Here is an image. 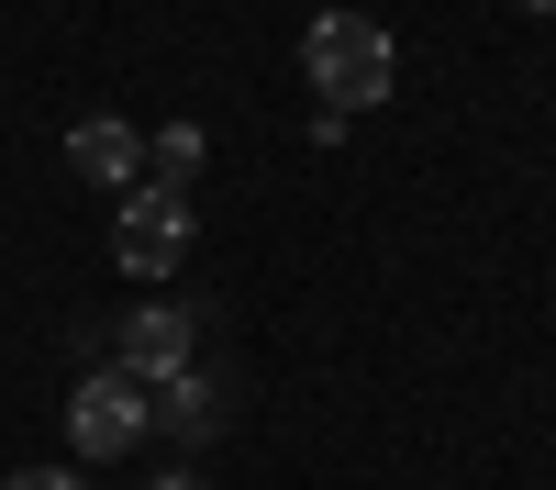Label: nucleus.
Instances as JSON below:
<instances>
[{
    "mask_svg": "<svg viewBox=\"0 0 556 490\" xmlns=\"http://www.w3.org/2000/svg\"><path fill=\"white\" fill-rule=\"evenodd\" d=\"M301 78L323 89V134H334L345 112H379V101H390V78H401L390 23H367V12H323V23L301 34Z\"/></svg>",
    "mask_w": 556,
    "mask_h": 490,
    "instance_id": "obj_1",
    "label": "nucleus"
},
{
    "mask_svg": "<svg viewBox=\"0 0 556 490\" xmlns=\"http://www.w3.org/2000/svg\"><path fill=\"white\" fill-rule=\"evenodd\" d=\"M190 190H167V178H134L123 190V212H112V267L123 279H167L178 256H190Z\"/></svg>",
    "mask_w": 556,
    "mask_h": 490,
    "instance_id": "obj_2",
    "label": "nucleus"
},
{
    "mask_svg": "<svg viewBox=\"0 0 556 490\" xmlns=\"http://www.w3.org/2000/svg\"><path fill=\"white\" fill-rule=\"evenodd\" d=\"M146 424H156V401H146V379H134V368H89V379L67 390V445H78L89 468L134 457V445H146Z\"/></svg>",
    "mask_w": 556,
    "mask_h": 490,
    "instance_id": "obj_3",
    "label": "nucleus"
},
{
    "mask_svg": "<svg viewBox=\"0 0 556 490\" xmlns=\"http://www.w3.org/2000/svg\"><path fill=\"white\" fill-rule=\"evenodd\" d=\"M67 167H78V178H101V190H134V167H146V134H134L123 112H89V123H67Z\"/></svg>",
    "mask_w": 556,
    "mask_h": 490,
    "instance_id": "obj_4",
    "label": "nucleus"
},
{
    "mask_svg": "<svg viewBox=\"0 0 556 490\" xmlns=\"http://www.w3.org/2000/svg\"><path fill=\"white\" fill-rule=\"evenodd\" d=\"M223 390H235V379H212L201 356H190V368H167L146 401H156V424H178V435L201 445V435H223V424H235V401H223Z\"/></svg>",
    "mask_w": 556,
    "mask_h": 490,
    "instance_id": "obj_5",
    "label": "nucleus"
},
{
    "mask_svg": "<svg viewBox=\"0 0 556 490\" xmlns=\"http://www.w3.org/2000/svg\"><path fill=\"white\" fill-rule=\"evenodd\" d=\"M190 335H201V324H190V312H178V301H146V312H134V324H123V368L146 379V390H156L167 368H190Z\"/></svg>",
    "mask_w": 556,
    "mask_h": 490,
    "instance_id": "obj_6",
    "label": "nucleus"
},
{
    "mask_svg": "<svg viewBox=\"0 0 556 490\" xmlns=\"http://www.w3.org/2000/svg\"><path fill=\"white\" fill-rule=\"evenodd\" d=\"M156 167H167V190H178V178L201 167V134H190V123H167V134H156Z\"/></svg>",
    "mask_w": 556,
    "mask_h": 490,
    "instance_id": "obj_7",
    "label": "nucleus"
},
{
    "mask_svg": "<svg viewBox=\"0 0 556 490\" xmlns=\"http://www.w3.org/2000/svg\"><path fill=\"white\" fill-rule=\"evenodd\" d=\"M0 490H89V479H67V468H12Z\"/></svg>",
    "mask_w": 556,
    "mask_h": 490,
    "instance_id": "obj_8",
    "label": "nucleus"
},
{
    "mask_svg": "<svg viewBox=\"0 0 556 490\" xmlns=\"http://www.w3.org/2000/svg\"><path fill=\"white\" fill-rule=\"evenodd\" d=\"M146 490H212V479H146Z\"/></svg>",
    "mask_w": 556,
    "mask_h": 490,
    "instance_id": "obj_9",
    "label": "nucleus"
},
{
    "mask_svg": "<svg viewBox=\"0 0 556 490\" xmlns=\"http://www.w3.org/2000/svg\"><path fill=\"white\" fill-rule=\"evenodd\" d=\"M523 12H556V0H523Z\"/></svg>",
    "mask_w": 556,
    "mask_h": 490,
    "instance_id": "obj_10",
    "label": "nucleus"
}]
</instances>
